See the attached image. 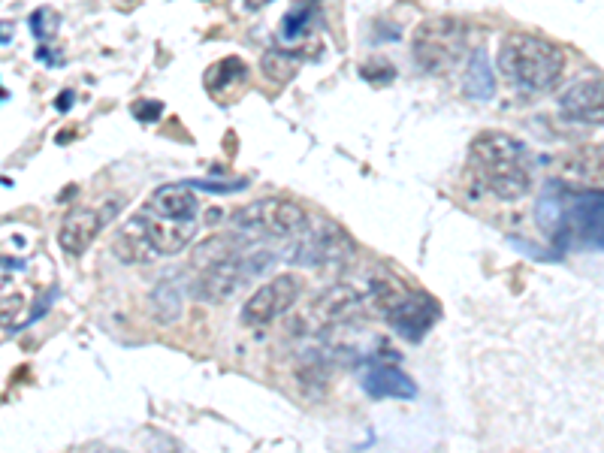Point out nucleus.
I'll return each instance as SVG.
<instances>
[{
    "label": "nucleus",
    "instance_id": "nucleus-19",
    "mask_svg": "<svg viewBox=\"0 0 604 453\" xmlns=\"http://www.w3.org/2000/svg\"><path fill=\"white\" fill-rule=\"evenodd\" d=\"M245 79H248V67H245L239 58H224V61H218V64L206 73V88H209L215 97H221V91L239 88Z\"/></svg>",
    "mask_w": 604,
    "mask_h": 453
},
{
    "label": "nucleus",
    "instance_id": "nucleus-26",
    "mask_svg": "<svg viewBox=\"0 0 604 453\" xmlns=\"http://www.w3.org/2000/svg\"><path fill=\"white\" fill-rule=\"evenodd\" d=\"M266 4H272V0H245V7H248V10H263Z\"/></svg>",
    "mask_w": 604,
    "mask_h": 453
},
{
    "label": "nucleus",
    "instance_id": "nucleus-8",
    "mask_svg": "<svg viewBox=\"0 0 604 453\" xmlns=\"http://www.w3.org/2000/svg\"><path fill=\"white\" fill-rule=\"evenodd\" d=\"M574 233L592 248L604 251V191H571L565 188V209H562V230Z\"/></svg>",
    "mask_w": 604,
    "mask_h": 453
},
{
    "label": "nucleus",
    "instance_id": "nucleus-25",
    "mask_svg": "<svg viewBox=\"0 0 604 453\" xmlns=\"http://www.w3.org/2000/svg\"><path fill=\"white\" fill-rule=\"evenodd\" d=\"M55 106H58L61 112H67V109L73 106V91H67L64 97H58V100H55Z\"/></svg>",
    "mask_w": 604,
    "mask_h": 453
},
{
    "label": "nucleus",
    "instance_id": "nucleus-5",
    "mask_svg": "<svg viewBox=\"0 0 604 453\" xmlns=\"http://www.w3.org/2000/svg\"><path fill=\"white\" fill-rule=\"evenodd\" d=\"M299 242L290 248V263L296 266H336L354 254L351 236L333 221H309V227L296 236Z\"/></svg>",
    "mask_w": 604,
    "mask_h": 453
},
{
    "label": "nucleus",
    "instance_id": "nucleus-16",
    "mask_svg": "<svg viewBox=\"0 0 604 453\" xmlns=\"http://www.w3.org/2000/svg\"><path fill=\"white\" fill-rule=\"evenodd\" d=\"M463 88L472 100H490L496 94V76H493V64L484 46H478L466 64V76H463Z\"/></svg>",
    "mask_w": 604,
    "mask_h": 453
},
{
    "label": "nucleus",
    "instance_id": "nucleus-4",
    "mask_svg": "<svg viewBox=\"0 0 604 453\" xmlns=\"http://www.w3.org/2000/svg\"><path fill=\"white\" fill-rule=\"evenodd\" d=\"M309 221V212L287 197H263L233 215L236 227L269 239H293L309 227Z\"/></svg>",
    "mask_w": 604,
    "mask_h": 453
},
{
    "label": "nucleus",
    "instance_id": "nucleus-12",
    "mask_svg": "<svg viewBox=\"0 0 604 453\" xmlns=\"http://www.w3.org/2000/svg\"><path fill=\"white\" fill-rule=\"evenodd\" d=\"M148 239V245L155 248L161 257H170V254H179L182 248H188L194 242V233H197V224L194 221H185V218H161L155 212H139L133 215Z\"/></svg>",
    "mask_w": 604,
    "mask_h": 453
},
{
    "label": "nucleus",
    "instance_id": "nucleus-7",
    "mask_svg": "<svg viewBox=\"0 0 604 453\" xmlns=\"http://www.w3.org/2000/svg\"><path fill=\"white\" fill-rule=\"evenodd\" d=\"M251 257H254V254H242V251H239V254L227 257V260H218V263L200 269V275H197V281H194V287H191L194 299L212 302V306H218V302H227L254 272H260V269L269 263V260L254 263Z\"/></svg>",
    "mask_w": 604,
    "mask_h": 453
},
{
    "label": "nucleus",
    "instance_id": "nucleus-2",
    "mask_svg": "<svg viewBox=\"0 0 604 453\" xmlns=\"http://www.w3.org/2000/svg\"><path fill=\"white\" fill-rule=\"evenodd\" d=\"M565 52L535 34H511L499 46L502 76L526 94H547L565 76Z\"/></svg>",
    "mask_w": 604,
    "mask_h": 453
},
{
    "label": "nucleus",
    "instance_id": "nucleus-18",
    "mask_svg": "<svg viewBox=\"0 0 604 453\" xmlns=\"http://www.w3.org/2000/svg\"><path fill=\"white\" fill-rule=\"evenodd\" d=\"M299 67H302V58L293 52H284V49H269L260 58V73L275 85H287L299 73Z\"/></svg>",
    "mask_w": 604,
    "mask_h": 453
},
{
    "label": "nucleus",
    "instance_id": "nucleus-23",
    "mask_svg": "<svg viewBox=\"0 0 604 453\" xmlns=\"http://www.w3.org/2000/svg\"><path fill=\"white\" fill-rule=\"evenodd\" d=\"M161 112H164V103H161V100H136V103H133V115H136L139 121H158Z\"/></svg>",
    "mask_w": 604,
    "mask_h": 453
},
{
    "label": "nucleus",
    "instance_id": "nucleus-6",
    "mask_svg": "<svg viewBox=\"0 0 604 453\" xmlns=\"http://www.w3.org/2000/svg\"><path fill=\"white\" fill-rule=\"evenodd\" d=\"M299 290H302V284H299L296 275H290V272L272 275L269 281H263L245 299V306L239 312V321L245 327H266V324H272L275 318H281L284 312H290L296 306Z\"/></svg>",
    "mask_w": 604,
    "mask_h": 453
},
{
    "label": "nucleus",
    "instance_id": "nucleus-13",
    "mask_svg": "<svg viewBox=\"0 0 604 453\" xmlns=\"http://www.w3.org/2000/svg\"><path fill=\"white\" fill-rule=\"evenodd\" d=\"M106 221H109V215H103L97 209H73V212H67V218H64V224L58 230L61 251L70 254V257L85 254L94 245V239L100 236V230L106 227Z\"/></svg>",
    "mask_w": 604,
    "mask_h": 453
},
{
    "label": "nucleus",
    "instance_id": "nucleus-24",
    "mask_svg": "<svg viewBox=\"0 0 604 453\" xmlns=\"http://www.w3.org/2000/svg\"><path fill=\"white\" fill-rule=\"evenodd\" d=\"M46 16H49V10H40V13H34L31 16V28H34V34H37V40H49V34H46Z\"/></svg>",
    "mask_w": 604,
    "mask_h": 453
},
{
    "label": "nucleus",
    "instance_id": "nucleus-20",
    "mask_svg": "<svg viewBox=\"0 0 604 453\" xmlns=\"http://www.w3.org/2000/svg\"><path fill=\"white\" fill-rule=\"evenodd\" d=\"M233 254H239V242L233 236H212V239H206L203 245L194 248V260L191 263L200 272V269H206V266H212L218 260L233 257Z\"/></svg>",
    "mask_w": 604,
    "mask_h": 453
},
{
    "label": "nucleus",
    "instance_id": "nucleus-15",
    "mask_svg": "<svg viewBox=\"0 0 604 453\" xmlns=\"http://www.w3.org/2000/svg\"><path fill=\"white\" fill-rule=\"evenodd\" d=\"M360 381L372 399H417V384L396 366H372Z\"/></svg>",
    "mask_w": 604,
    "mask_h": 453
},
{
    "label": "nucleus",
    "instance_id": "nucleus-11",
    "mask_svg": "<svg viewBox=\"0 0 604 453\" xmlns=\"http://www.w3.org/2000/svg\"><path fill=\"white\" fill-rule=\"evenodd\" d=\"M559 109L571 121L604 127V76H586L571 82L559 94Z\"/></svg>",
    "mask_w": 604,
    "mask_h": 453
},
{
    "label": "nucleus",
    "instance_id": "nucleus-9",
    "mask_svg": "<svg viewBox=\"0 0 604 453\" xmlns=\"http://www.w3.org/2000/svg\"><path fill=\"white\" fill-rule=\"evenodd\" d=\"M441 318L438 302L429 293L420 290H405L396 306L387 312V324L393 327V333L405 342H423V336L435 327V321Z\"/></svg>",
    "mask_w": 604,
    "mask_h": 453
},
{
    "label": "nucleus",
    "instance_id": "nucleus-3",
    "mask_svg": "<svg viewBox=\"0 0 604 453\" xmlns=\"http://www.w3.org/2000/svg\"><path fill=\"white\" fill-rule=\"evenodd\" d=\"M469 52V28L463 19L432 16L417 25L411 40V55L423 73H447Z\"/></svg>",
    "mask_w": 604,
    "mask_h": 453
},
{
    "label": "nucleus",
    "instance_id": "nucleus-17",
    "mask_svg": "<svg viewBox=\"0 0 604 453\" xmlns=\"http://www.w3.org/2000/svg\"><path fill=\"white\" fill-rule=\"evenodd\" d=\"M148 306L161 324H170L182 315V290L173 278H161L148 293Z\"/></svg>",
    "mask_w": 604,
    "mask_h": 453
},
{
    "label": "nucleus",
    "instance_id": "nucleus-10",
    "mask_svg": "<svg viewBox=\"0 0 604 453\" xmlns=\"http://www.w3.org/2000/svg\"><path fill=\"white\" fill-rule=\"evenodd\" d=\"M556 179L571 191H604V142L565 151L556 161Z\"/></svg>",
    "mask_w": 604,
    "mask_h": 453
},
{
    "label": "nucleus",
    "instance_id": "nucleus-22",
    "mask_svg": "<svg viewBox=\"0 0 604 453\" xmlns=\"http://www.w3.org/2000/svg\"><path fill=\"white\" fill-rule=\"evenodd\" d=\"M363 76L378 85V82H390V79L396 76V70L390 67V61H369V64L363 67Z\"/></svg>",
    "mask_w": 604,
    "mask_h": 453
},
{
    "label": "nucleus",
    "instance_id": "nucleus-1",
    "mask_svg": "<svg viewBox=\"0 0 604 453\" xmlns=\"http://www.w3.org/2000/svg\"><path fill=\"white\" fill-rule=\"evenodd\" d=\"M469 167L493 197L517 203L532 191L526 145L502 130H484L469 145Z\"/></svg>",
    "mask_w": 604,
    "mask_h": 453
},
{
    "label": "nucleus",
    "instance_id": "nucleus-14",
    "mask_svg": "<svg viewBox=\"0 0 604 453\" xmlns=\"http://www.w3.org/2000/svg\"><path fill=\"white\" fill-rule=\"evenodd\" d=\"M145 212H155L161 218H185L194 221L200 212V200L188 185H161L155 194L148 197V203L142 206Z\"/></svg>",
    "mask_w": 604,
    "mask_h": 453
},
{
    "label": "nucleus",
    "instance_id": "nucleus-21",
    "mask_svg": "<svg viewBox=\"0 0 604 453\" xmlns=\"http://www.w3.org/2000/svg\"><path fill=\"white\" fill-rule=\"evenodd\" d=\"M312 7H299V10H290L287 16H284V22H281V34L287 37V40H299L302 37V31L309 28V22H312Z\"/></svg>",
    "mask_w": 604,
    "mask_h": 453
}]
</instances>
